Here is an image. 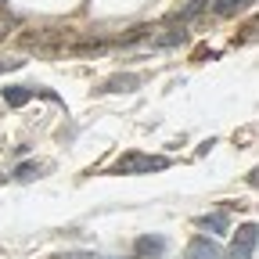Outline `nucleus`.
I'll return each instance as SVG.
<instances>
[{
    "label": "nucleus",
    "mask_w": 259,
    "mask_h": 259,
    "mask_svg": "<svg viewBox=\"0 0 259 259\" xmlns=\"http://www.w3.org/2000/svg\"><path fill=\"white\" fill-rule=\"evenodd\" d=\"M11 177L22 180V184H29V180H36V177H40V166H36V162H22V166H18Z\"/></svg>",
    "instance_id": "1a4fd4ad"
},
{
    "label": "nucleus",
    "mask_w": 259,
    "mask_h": 259,
    "mask_svg": "<svg viewBox=\"0 0 259 259\" xmlns=\"http://www.w3.org/2000/svg\"><path fill=\"white\" fill-rule=\"evenodd\" d=\"M25 61H18V58H0V76L4 72H15V69H22Z\"/></svg>",
    "instance_id": "f8f14e48"
},
{
    "label": "nucleus",
    "mask_w": 259,
    "mask_h": 259,
    "mask_svg": "<svg viewBox=\"0 0 259 259\" xmlns=\"http://www.w3.org/2000/svg\"><path fill=\"white\" fill-rule=\"evenodd\" d=\"M162 252H166V238L158 234H144L134 241V259H158Z\"/></svg>",
    "instance_id": "423d86ee"
},
{
    "label": "nucleus",
    "mask_w": 259,
    "mask_h": 259,
    "mask_svg": "<svg viewBox=\"0 0 259 259\" xmlns=\"http://www.w3.org/2000/svg\"><path fill=\"white\" fill-rule=\"evenodd\" d=\"M184 259H223V248L205 234H194L184 248Z\"/></svg>",
    "instance_id": "7ed1b4c3"
},
{
    "label": "nucleus",
    "mask_w": 259,
    "mask_h": 259,
    "mask_svg": "<svg viewBox=\"0 0 259 259\" xmlns=\"http://www.w3.org/2000/svg\"><path fill=\"white\" fill-rule=\"evenodd\" d=\"M15 29V15H8V11H0V40L8 36V32Z\"/></svg>",
    "instance_id": "9b49d317"
},
{
    "label": "nucleus",
    "mask_w": 259,
    "mask_h": 259,
    "mask_svg": "<svg viewBox=\"0 0 259 259\" xmlns=\"http://www.w3.org/2000/svg\"><path fill=\"white\" fill-rule=\"evenodd\" d=\"M54 259H105V255H97V252H61Z\"/></svg>",
    "instance_id": "ddd939ff"
},
{
    "label": "nucleus",
    "mask_w": 259,
    "mask_h": 259,
    "mask_svg": "<svg viewBox=\"0 0 259 259\" xmlns=\"http://www.w3.org/2000/svg\"><path fill=\"white\" fill-rule=\"evenodd\" d=\"M4 184H8V177H4V173H0V187H4Z\"/></svg>",
    "instance_id": "4468645a"
},
{
    "label": "nucleus",
    "mask_w": 259,
    "mask_h": 259,
    "mask_svg": "<svg viewBox=\"0 0 259 259\" xmlns=\"http://www.w3.org/2000/svg\"><path fill=\"white\" fill-rule=\"evenodd\" d=\"M32 97H47V101H58V94H51V90H36V87H8L4 90V101L11 105V108H18V105H25V101H32Z\"/></svg>",
    "instance_id": "20e7f679"
},
{
    "label": "nucleus",
    "mask_w": 259,
    "mask_h": 259,
    "mask_svg": "<svg viewBox=\"0 0 259 259\" xmlns=\"http://www.w3.org/2000/svg\"><path fill=\"white\" fill-rule=\"evenodd\" d=\"M223 259H255V223H241V231L234 234V245Z\"/></svg>",
    "instance_id": "f03ea898"
},
{
    "label": "nucleus",
    "mask_w": 259,
    "mask_h": 259,
    "mask_svg": "<svg viewBox=\"0 0 259 259\" xmlns=\"http://www.w3.org/2000/svg\"><path fill=\"white\" fill-rule=\"evenodd\" d=\"M158 169H169V158L144 155V151H126L115 166L108 169V177H137V173H158Z\"/></svg>",
    "instance_id": "f257e3e1"
},
{
    "label": "nucleus",
    "mask_w": 259,
    "mask_h": 259,
    "mask_svg": "<svg viewBox=\"0 0 259 259\" xmlns=\"http://www.w3.org/2000/svg\"><path fill=\"white\" fill-rule=\"evenodd\" d=\"M141 87V76H134V72H115V76H108L101 87H97V94H130V90H137Z\"/></svg>",
    "instance_id": "39448f33"
},
{
    "label": "nucleus",
    "mask_w": 259,
    "mask_h": 259,
    "mask_svg": "<svg viewBox=\"0 0 259 259\" xmlns=\"http://www.w3.org/2000/svg\"><path fill=\"white\" fill-rule=\"evenodd\" d=\"M205 4H209V0H191V4H187L184 11H177L173 18H177V22H191V18H198V15L205 11Z\"/></svg>",
    "instance_id": "6e6552de"
},
{
    "label": "nucleus",
    "mask_w": 259,
    "mask_h": 259,
    "mask_svg": "<svg viewBox=\"0 0 259 259\" xmlns=\"http://www.w3.org/2000/svg\"><path fill=\"white\" fill-rule=\"evenodd\" d=\"M198 227H202V231H212V234H223V231H227V205L216 209V212H205V216L198 220Z\"/></svg>",
    "instance_id": "0eeeda50"
},
{
    "label": "nucleus",
    "mask_w": 259,
    "mask_h": 259,
    "mask_svg": "<svg viewBox=\"0 0 259 259\" xmlns=\"http://www.w3.org/2000/svg\"><path fill=\"white\" fill-rule=\"evenodd\" d=\"M245 4H248V0H216V15H223V18L227 15H238Z\"/></svg>",
    "instance_id": "9d476101"
}]
</instances>
